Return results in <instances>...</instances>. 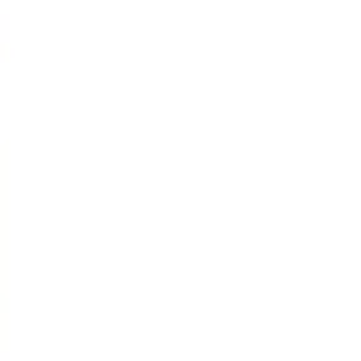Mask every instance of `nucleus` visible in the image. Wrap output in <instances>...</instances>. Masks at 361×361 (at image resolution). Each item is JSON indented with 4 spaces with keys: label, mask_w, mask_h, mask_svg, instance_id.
<instances>
[]
</instances>
